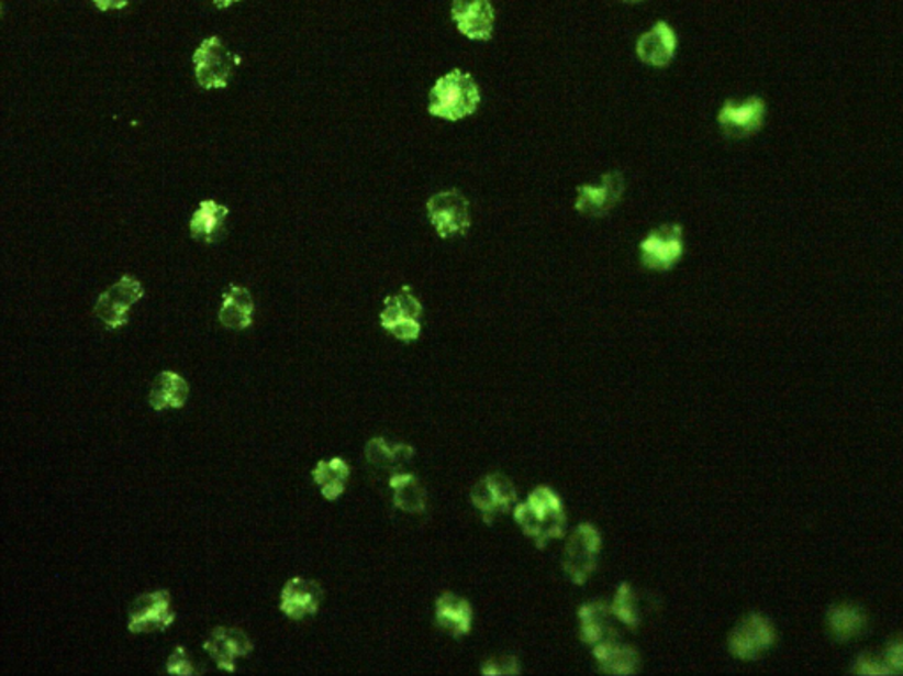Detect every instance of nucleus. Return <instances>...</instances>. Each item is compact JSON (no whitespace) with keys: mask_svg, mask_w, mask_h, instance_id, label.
Returning a JSON list of instances; mask_svg holds the SVG:
<instances>
[{"mask_svg":"<svg viewBox=\"0 0 903 676\" xmlns=\"http://www.w3.org/2000/svg\"><path fill=\"white\" fill-rule=\"evenodd\" d=\"M514 518L538 547H546L550 541L564 538L567 530L564 503L546 486L535 489L526 502L515 507Z\"/></svg>","mask_w":903,"mask_h":676,"instance_id":"obj_1","label":"nucleus"},{"mask_svg":"<svg viewBox=\"0 0 903 676\" xmlns=\"http://www.w3.org/2000/svg\"><path fill=\"white\" fill-rule=\"evenodd\" d=\"M480 104V90L470 73L454 69L434 84L427 112L445 121H461L473 115Z\"/></svg>","mask_w":903,"mask_h":676,"instance_id":"obj_2","label":"nucleus"},{"mask_svg":"<svg viewBox=\"0 0 903 676\" xmlns=\"http://www.w3.org/2000/svg\"><path fill=\"white\" fill-rule=\"evenodd\" d=\"M194 77L203 89H226L241 57L232 54L218 36L207 37L192 55Z\"/></svg>","mask_w":903,"mask_h":676,"instance_id":"obj_3","label":"nucleus"},{"mask_svg":"<svg viewBox=\"0 0 903 676\" xmlns=\"http://www.w3.org/2000/svg\"><path fill=\"white\" fill-rule=\"evenodd\" d=\"M602 538L599 530L590 523H581L568 538L564 553V570L570 581L584 585L597 569Z\"/></svg>","mask_w":903,"mask_h":676,"instance_id":"obj_4","label":"nucleus"},{"mask_svg":"<svg viewBox=\"0 0 903 676\" xmlns=\"http://www.w3.org/2000/svg\"><path fill=\"white\" fill-rule=\"evenodd\" d=\"M422 304L416 299L412 287H403L384 299L383 311L380 314L381 328L394 334L404 343H412L421 336Z\"/></svg>","mask_w":903,"mask_h":676,"instance_id":"obj_5","label":"nucleus"},{"mask_svg":"<svg viewBox=\"0 0 903 676\" xmlns=\"http://www.w3.org/2000/svg\"><path fill=\"white\" fill-rule=\"evenodd\" d=\"M427 215L442 239L466 235L471 226L470 202L457 189H448L431 197Z\"/></svg>","mask_w":903,"mask_h":676,"instance_id":"obj_6","label":"nucleus"},{"mask_svg":"<svg viewBox=\"0 0 903 676\" xmlns=\"http://www.w3.org/2000/svg\"><path fill=\"white\" fill-rule=\"evenodd\" d=\"M145 290L142 282L133 276H124L113 287L99 296L94 313L110 331L124 328L130 320L131 306L136 304Z\"/></svg>","mask_w":903,"mask_h":676,"instance_id":"obj_7","label":"nucleus"},{"mask_svg":"<svg viewBox=\"0 0 903 676\" xmlns=\"http://www.w3.org/2000/svg\"><path fill=\"white\" fill-rule=\"evenodd\" d=\"M175 622V611L171 608L170 591L157 590L140 596L130 606V622L127 629L133 634L161 632L170 629Z\"/></svg>","mask_w":903,"mask_h":676,"instance_id":"obj_8","label":"nucleus"},{"mask_svg":"<svg viewBox=\"0 0 903 676\" xmlns=\"http://www.w3.org/2000/svg\"><path fill=\"white\" fill-rule=\"evenodd\" d=\"M640 261L651 270H669L683 255V229L680 224H664L640 242Z\"/></svg>","mask_w":903,"mask_h":676,"instance_id":"obj_9","label":"nucleus"},{"mask_svg":"<svg viewBox=\"0 0 903 676\" xmlns=\"http://www.w3.org/2000/svg\"><path fill=\"white\" fill-rule=\"evenodd\" d=\"M777 641L773 623L765 614L751 613L736 625L729 636V650L734 657L751 661L765 654Z\"/></svg>","mask_w":903,"mask_h":676,"instance_id":"obj_10","label":"nucleus"},{"mask_svg":"<svg viewBox=\"0 0 903 676\" xmlns=\"http://www.w3.org/2000/svg\"><path fill=\"white\" fill-rule=\"evenodd\" d=\"M471 503L482 514L486 523H492L494 516L509 512L517 502V489L505 475H486L471 489Z\"/></svg>","mask_w":903,"mask_h":676,"instance_id":"obj_11","label":"nucleus"},{"mask_svg":"<svg viewBox=\"0 0 903 676\" xmlns=\"http://www.w3.org/2000/svg\"><path fill=\"white\" fill-rule=\"evenodd\" d=\"M625 193V179L620 171H609L602 177L599 186H579L577 188L576 211L579 214L604 215L620 203Z\"/></svg>","mask_w":903,"mask_h":676,"instance_id":"obj_12","label":"nucleus"},{"mask_svg":"<svg viewBox=\"0 0 903 676\" xmlns=\"http://www.w3.org/2000/svg\"><path fill=\"white\" fill-rule=\"evenodd\" d=\"M452 20L468 40L489 41L497 16L491 0H454Z\"/></svg>","mask_w":903,"mask_h":676,"instance_id":"obj_13","label":"nucleus"},{"mask_svg":"<svg viewBox=\"0 0 903 676\" xmlns=\"http://www.w3.org/2000/svg\"><path fill=\"white\" fill-rule=\"evenodd\" d=\"M253 641L241 629L215 628L209 640L203 643V650L211 655L221 672H237L238 657H247L253 652Z\"/></svg>","mask_w":903,"mask_h":676,"instance_id":"obj_14","label":"nucleus"},{"mask_svg":"<svg viewBox=\"0 0 903 676\" xmlns=\"http://www.w3.org/2000/svg\"><path fill=\"white\" fill-rule=\"evenodd\" d=\"M325 591L316 581L304 578H291L281 590V609L288 619L302 620L309 614H316L322 606Z\"/></svg>","mask_w":903,"mask_h":676,"instance_id":"obj_15","label":"nucleus"},{"mask_svg":"<svg viewBox=\"0 0 903 676\" xmlns=\"http://www.w3.org/2000/svg\"><path fill=\"white\" fill-rule=\"evenodd\" d=\"M765 115V101L759 98H750L742 104L727 101L718 112V122H721L722 130L727 135L747 136L762 128Z\"/></svg>","mask_w":903,"mask_h":676,"instance_id":"obj_16","label":"nucleus"},{"mask_svg":"<svg viewBox=\"0 0 903 676\" xmlns=\"http://www.w3.org/2000/svg\"><path fill=\"white\" fill-rule=\"evenodd\" d=\"M676 46H678V40H676L671 25H667L666 22H658L655 23L651 31L643 34L637 41V55L648 66L666 68L675 58Z\"/></svg>","mask_w":903,"mask_h":676,"instance_id":"obj_17","label":"nucleus"},{"mask_svg":"<svg viewBox=\"0 0 903 676\" xmlns=\"http://www.w3.org/2000/svg\"><path fill=\"white\" fill-rule=\"evenodd\" d=\"M613 609L605 602H588L579 609V622H581V640L587 645H599L604 641L616 640V628H614Z\"/></svg>","mask_w":903,"mask_h":676,"instance_id":"obj_18","label":"nucleus"},{"mask_svg":"<svg viewBox=\"0 0 903 676\" xmlns=\"http://www.w3.org/2000/svg\"><path fill=\"white\" fill-rule=\"evenodd\" d=\"M436 623L450 636H466L473 623V609L468 600L452 591H445L436 600Z\"/></svg>","mask_w":903,"mask_h":676,"instance_id":"obj_19","label":"nucleus"},{"mask_svg":"<svg viewBox=\"0 0 903 676\" xmlns=\"http://www.w3.org/2000/svg\"><path fill=\"white\" fill-rule=\"evenodd\" d=\"M253 314H255V302L247 288L232 285L228 291H224L223 306L220 310V322L223 328L232 329V331H246L253 323Z\"/></svg>","mask_w":903,"mask_h":676,"instance_id":"obj_20","label":"nucleus"},{"mask_svg":"<svg viewBox=\"0 0 903 676\" xmlns=\"http://www.w3.org/2000/svg\"><path fill=\"white\" fill-rule=\"evenodd\" d=\"M600 669L609 675L628 676L637 673L640 658L632 646L611 640L599 643L593 649Z\"/></svg>","mask_w":903,"mask_h":676,"instance_id":"obj_21","label":"nucleus"},{"mask_svg":"<svg viewBox=\"0 0 903 676\" xmlns=\"http://www.w3.org/2000/svg\"><path fill=\"white\" fill-rule=\"evenodd\" d=\"M188 398V381L174 372L159 373L148 390V403L156 412H163L166 408H183Z\"/></svg>","mask_w":903,"mask_h":676,"instance_id":"obj_22","label":"nucleus"},{"mask_svg":"<svg viewBox=\"0 0 903 676\" xmlns=\"http://www.w3.org/2000/svg\"><path fill=\"white\" fill-rule=\"evenodd\" d=\"M228 212L226 206H220L214 200H203L197 212L192 214L191 223H189L191 237L194 241L207 242V244L218 241L221 233H223L224 220L228 218Z\"/></svg>","mask_w":903,"mask_h":676,"instance_id":"obj_23","label":"nucleus"},{"mask_svg":"<svg viewBox=\"0 0 903 676\" xmlns=\"http://www.w3.org/2000/svg\"><path fill=\"white\" fill-rule=\"evenodd\" d=\"M390 489H392V500L394 506L401 511L410 514H422L427 507V494L421 480L412 474H394L390 477Z\"/></svg>","mask_w":903,"mask_h":676,"instance_id":"obj_24","label":"nucleus"},{"mask_svg":"<svg viewBox=\"0 0 903 676\" xmlns=\"http://www.w3.org/2000/svg\"><path fill=\"white\" fill-rule=\"evenodd\" d=\"M413 447L406 444L390 445L387 440L381 436L369 440L366 445V459L380 470H389L394 474H401L399 468L406 465L412 459Z\"/></svg>","mask_w":903,"mask_h":676,"instance_id":"obj_25","label":"nucleus"},{"mask_svg":"<svg viewBox=\"0 0 903 676\" xmlns=\"http://www.w3.org/2000/svg\"><path fill=\"white\" fill-rule=\"evenodd\" d=\"M348 477V463L341 459V457H332L328 462H320L313 470L314 483L322 491L323 498L328 502H334L341 495L345 494Z\"/></svg>","mask_w":903,"mask_h":676,"instance_id":"obj_26","label":"nucleus"},{"mask_svg":"<svg viewBox=\"0 0 903 676\" xmlns=\"http://www.w3.org/2000/svg\"><path fill=\"white\" fill-rule=\"evenodd\" d=\"M865 625H867V617H865L863 609L855 605H847V602L836 605L827 613V628L836 640H855L863 632Z\"/></svg>","mask_w":903,"mask_h":676,"instance_id":"obj_27","label":"nucleus"},{"mask_svg":"<svg viewBox=\"0 0 903 676\" xmlns=\"http://www.w3.org/2000/svg\"><path fill=\"white\" fill-rule=\"evenodd\" d=\"M614 617L620 622L625 623L626 628H639L640 620H643V608H640V597L637 591L628 585L622 583L617 588L616 596H614L613 606Z\"/></svg>","mask_w":903,"mask_h":676,"instance_id":"obj_28","label":"nucleus"},{"mask_svg":"<svg viewBox=\"0 0 903 676\" xmlns=\"http://www.w3.org/2000/svg\"><path fill=\"white\" fill-rule=\"evenodd\" d=\"M520 658L514 655H503V657H494L486 661L482 666V675L498 676V675H520Z\"/></svg>","mask_w":903,"mask_h":676,"instance_id":"obj_29","label":"nucleus"},{"mask_svg":"<svg viewBox=\"0 0 903 676\" xmlns=\"http://www.w3.org/2000/svg\"><path fill=\"white\" fill-rule=\"evenodd\" d=\"M166 673H168V675L177 676L198 675L197 669L192 666L188 652H186V649H182V646H177V649L174 650V654L168 657V663H166Z\"/></svg>","mask_w":903,"mask_h":676,"instance_id":"obj_30","label":"nucleus"},{"mask_svg":"<svg viewBox=\"0 0 903 676\" xmlns=\"http://www.w3.org/2000/svg\"><path fill=\"white\" fill-rule=\"evenodd\" d=\"M855 666L858 675H893L888 664H885L884 658L879 661V658L872 657V655H861V657L856 661Z\"/></svg>","mask_w":903,"mask_h":676,"instance_id":"obj_31","label":"nucleus"},{"mask_svg":"<svg viewBox=\"0 0 903 676\" xmlns=\"http://www.w3.org/2000/svg\"><path fill=\"white\" fill-rule=\"evenodd\" d=\"M884 661L893 675L903 673V638L890 641V645L885 649Z\"/></svg>","mask_w":903,"mask_h":676,"instance_id":"obj_32","label":"nucleus"},{"mask_svg":"<svg viewBox=\"0 0 903 676\" xmlns=\"http://www.w3.org/2000/svg\"><path fill=\"white\" fill-rule=\"evenodd\" d=\"M99 11L124 10L131 0H92Z\"/></svg>","mask_w":903,"mask_h":676,"instance_id":"obj_33","label":"nucleus"},{"mask_svg":"<svg viewBox=\"0 0 903 676\" xmlns=\"http://www.w3.org/2000/svg\"><path fill=\"white\" fill-rule=\"evenodd\" d=\"M214 2L215 8H220V10H226L230 5L237 4L241 0H212Z\"/></svg>","mask_w":903,"mask_h":676,"instance_id":"obj_34","label":"nucleus"},{"mask_svg":"<svg viewBox=\"0 0 903 676\" xmlns=\"http://www.w3.org/2000/svg\"><path fill=\"white\" fill-rule=\"evenodd\" d=\"M623 2H640V0H623Z\"/></svg>","mask_w":903,"mask_h":676,"instance_id":"obj_35","label":"nucleus"}]
</instances>
